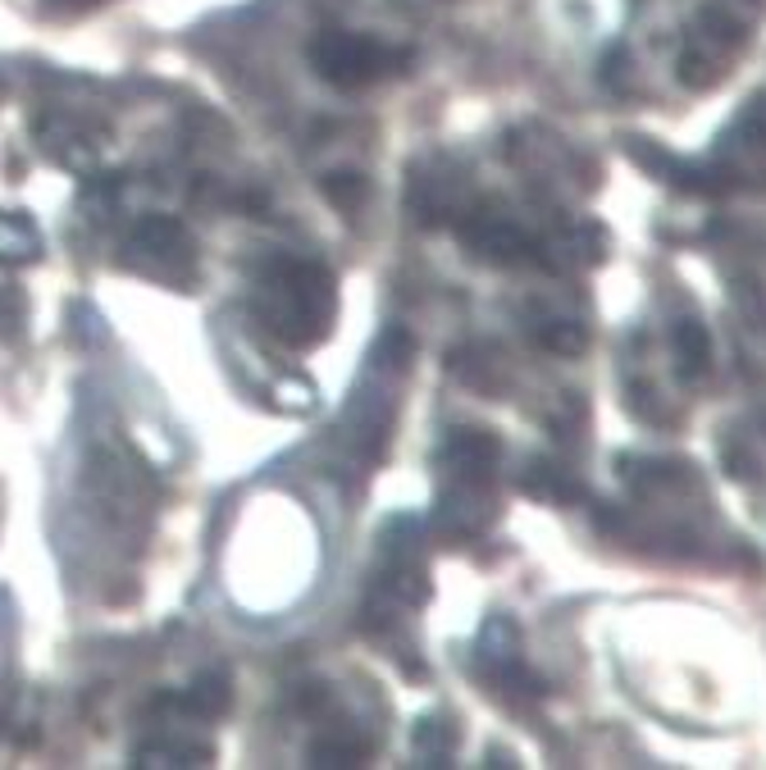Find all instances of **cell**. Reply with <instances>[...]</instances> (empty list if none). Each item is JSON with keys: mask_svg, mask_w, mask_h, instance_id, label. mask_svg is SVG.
I'll return each mask as SVG.
<instances>
[{"mask_svg": "<svg viewBox=\"0 0 766 770\" xmlns=\"http://www.w3.org/2000/svg\"><path fill=\"white\" fill-rule=\"evenodd\" d=\"M261 324L287 347H315L338 315V283L324 265L278 260L256 287Z\"/></svg>", "mask_w": 766, "mask_h": 770, "instance_id": "1", "label": "cell"}, {"mask_svg": "<svg viewBox=\"0 0 766 770\" xmlns=\"http://www.w3.org/2000/svg\"><path fill=\"white\" fill-rule=\"evenodd\" d=\"M311 60H315V69H320L324 82L347 87V91H356V87L383 78V73L397 65V56H393L383 41H374V37H365V32H338V28L315 37Z\"/></svg>", "mask_w": 766, "mask_h": 770, "instance_id": "2", "label": "cell"}, {"mask_svg": "<svg viewBox=\"0 0 766 770\" xmlns=\"http://www.w3.org/2000/svg\"><path fill=\"white\" fill-rule=\"evenodd\" d=\"M744 46V28L721 10V6H707L698 14V28H694V41H689V51L680 56V82L703 91L711 87L716 78L726 73L730 56Z\"/></svg>", "mask_w": 766, "mask_h": 770, "instance_id": "3", "label": "cell"}, {"mask_svg": "<svg viewBox=\"0 0 766 770\" xmlns=\"http://www.w3.org/2000/svg\"><path fill=\"white\" fill-rule=\"evenodd\" d=\"M132 251L141 260H156L165 278H192V237L178 219L151 215L132 228Z\"/></svg>", "mask_w": 766, "mask_h": 770, "instance_id": "4", "label": "cell"}, {"mask_svg": "<svg viewBox=\"0 0 766 770\" xmlns=\"http://www.w3.org/2000/svg\"><path fill=\"white\" fill-rule=\"evenodd\" d=\"M448 456H452V470H456V484L489 488L502 447H498L493 433H484V428H456L448 438Z\"/></svg>", "mask_w": 766, "mask_h": 770, "instance_id": "5", "label": "cell"}, {"mask_svg": "<svg viewBox=\"0 0 766 770\" xmlns=\"http://www.w3.org/2000/svg\"><path fill=\"white\" fill-rule=\"evenodd\" d=\"M676 356H680V374L685 378H703L711 365V338H707V324L698 319H680L676 324Z\"/></svg>", "mask_w": 766, "mask_h": 770, "instance_id": "6", "label": "cell"}, {"mask_svg": "<svg viewBox=\"0 0 766 770\" xmlns=\"http://www.w3.org/2000/svg\"><path fill=\"white\" fill-rule=\"evenodd\" d=\"M41 251V237L23 215H0V260L6 265H28Z\"/></svg>", "mask_w": 766, "mask_h": 770, "instance_id": "7", "label": "cell"}, {"mask_svg": "<svg viewBox=\"0 0 766 770\" xmlns=\"http://www.w3.org/2000/svg\"><path fill=\"white\" fill-rule=\"evenodd\" d=\"M183 707H187L192 715H202V720H215V715H224V711L233 707V689H228L224 675H202V680H192Z\"/></svg>", "mask_w": 766, "mask_h": 770, "instance_id": "8", "label": "cell"}, {"mask_svg": "<svg viewBox=\"0 0 766 770\" xmlns=\"http://www.w3.org/2000/svg\"><path fill=\"white\" fill-rule=\"evenodd\" d=\"M524 493H534L543 502H574V497H580V484H570L566 470L534 461L530 470H524Z\"/></svg>", "mask_w": 766, "mask_h": 770, "instance_id": "9", "label": "cell"}, {"mask_svg": "<svg viewBox=\"0 0 766 770\" xmlns=\"http://www.w3.org/2000/svg\"><path fill=\"white\" fill-rule=\"evenodd\" d=\"M452 743H456V734L443 725V720H420L415 725V752L424 766H443L452 757Z\"/></svg>", "mask_w": 766, "mask_h": 770, "instance_id": "10", "label": "cell"}, {"mask_svg": "<svg viewBox=\"0 0 766 770\" xmlns=\"http://www.w3.org/2000/svg\"><path fill=\"white\" fill-rule=\"evenodd\" d=\"M137 766H197L210 757V748L202 743H156V748H141Z\"/></svg>", "mask_w": 766, "mask_h": 770, "instance_id": "11", "label": "cell"}, {"mask_svg": "<svg viewBox=\"0 0 766 770\" xmlns=\"http://www.w3.org/2000/svg\"><path fill=\"white\" fill-rule=\"evenodd\" d=\"M539 343L548 347V352H557V356H580L585 352V328L580 324H570V319H552V324H543L539 328Z\"/></svg>", "mask_w": 766, "mask_h": 770, "instance_id": "12", "label": "cell"}, {"mask_svg": "<svg viewBox=\"0 0 766 770\" xmlns=\"http://www.w3.org/2000/svg\"><path fill=\"white\" fill-rule=\"evenodd\" d=\"M315 766H361L365 761V743H347V739H320L311 748Z\"/></svg>", "mask_w": 766, "mask_h": 770, "instance_id": "13", "label": "cell"}, {"mask_svg": "<svg viewBox=\"0 0 766 770\" xmlns=\"http://www.w3.org/2000/svg\"><path fill=\"white\" fill-rule=\"evenodd\" d=\"M324 191H328V197L338 201V206H356V201L365 197V187H361L356 174H333V178L324 182Z\"/></svg>", "mask_w": 766, "mask_h": 770, "instance_id": "14", "label": "cell"}, {"mask_svg": "<svg viewBox=\"0 0 766 770\" xmlns=\"http://www.w3.org/2000/svg\"><path fill=\"white\" fill-rule=\"evenodd\" d=\"M744 310H748V319L766 333V287H762V283H748V287H744Z\"/></svg>", "mask_w": 766, "mask_h": 770, "instance_id": "15", "label": "cell"}]
</instances>
